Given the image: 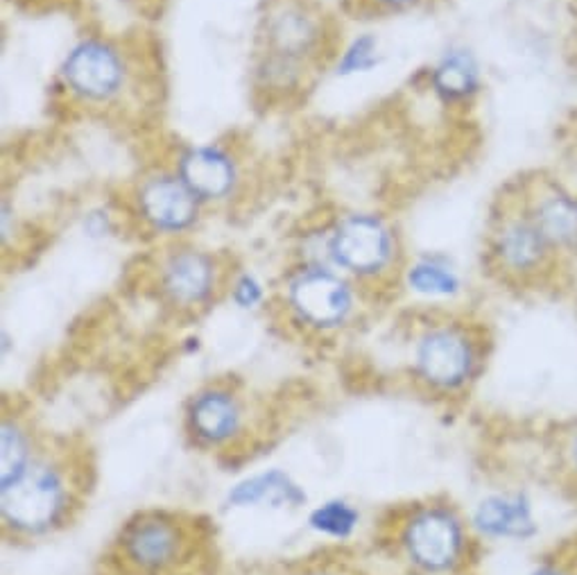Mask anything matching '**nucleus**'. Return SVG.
<instances>
[{"label":"nucleus","mask_w":577,"mask_h":575,"mask_svg":"<svg viewBox=\"0 0 577 575\" xmlns=\"http://www.w3.org/2000/svg\"><path fill=\"white\" fill-rule=\"evenodd\" d=\"M94 480L92 454L66 437H49L36 460L0 485V533L8 544L49 542L71 528Z\"/></svg>","instance_id":"obj_1"},{"label":"nucleus","mask_w":577,"mask_h":575,"mask_svg":"<svg viewBox=\"0 0 577 575\" xmlns=\"http://www.w3.org/2000/svg\"><path fill=\"white\" fill-rule=\"evenodd\" d=\"M492 331L464 308L415 313L402 336V370L410 387L435 404H460L492 359Z\"/></svg>","instance_id":"obj_2"},{"label":"nucleus","mask_w":577,"mask_h":575,"mask_svg":"<svg viewBox=\"0 0 577 575\" xmlns=\"http://www.w3.org/2000/svg\"><path fill=\"white\" fill-rule=\"evenodd\" d=\"M292 258L322 260L356 281L372 299L398 292L408 260L406 236L381 209H342L299 236Z\"/></svg>","instance_id":"obj_3"},{"label":"nucleus","mask_w":577,"mask_h":575,"mask_svg":"<svg viewBox=\"0 0 577 575\" xmlns=\"http://www.w3.org/2000/svg\"><path fill=\"white\" fill-rule=\"evenodd\" d=\"M335 51L333 23L316 0H268L256 32L252 84L268 100H288L331 66Z\"/></svg>","instance_id":"obj_4"},{"label":"nucleus","mask_w":577,"mask_h":575,"mask_svg":"<svg viewBox=\"0 0 577 575\" xmlns=\"http://www.w3.org/2000/svg\"><path fill=\"white\" fill-rule=\"evenodd\" d=\"M213 530L202 514L150 505L120 521L103 555L107 575H200Z\"/></svg>","instance_id":"obj_5"},{"label":"nucleus","mask_w":577,"mask_h":575,"mask_svg":"<svg viewBox=\"0 0 577 575\" xmlns=\"http://www.w3.org/2000/svg\"><path fill=\"white\" fill-rule=\"evenodd\" d=\"M374 299L333 265L292 258L275 281L273 311L306 342H335L356 331Z\"/></svg>","instance_id":"obj_6"},{"label":"nucleus","mask_w":577,"mask_h":575,"mask_svg":"<svg viewBox=\"0 0 577 575\" xmlns=\"http://www.w3.org/2000/svg\"><path fill=\"white\" fill-rule=\"evenodd\" d=\"M383 540L408 575H464L480 546L467 510L449 497L394 508L383 523Z\"/></svg>","instance_id":"obj_7"},{"label":"nucleus","mask_w":577,"mask_h":575,"mask_svg":"<svg viewBox=\"0 0 577 575\" xmlns=\"http://www.w3.org/2000/svg\"><path fill=\"white\" fill-rule=\"evenodd\" d=\"M141 60L118 36L84 32L62 53L55 88L64 103L86 114H116L141 94Z\"/></svg>","instance_id":"obj_8"},{"label":"nucleus","mask_w":577,"mask_h":575,"mask_svg":"<svg viewBox=\"0 0 577 575\" xmlns=\"http://www.w3.org/2000/svg\"><path fill=\"white\" fill-rule=\"evenodd\" d=\"M482 263L487 275L510 290H539L566 275V265L530 217L516 184L503 189L487 217Z\"/></svg>","instance_id":"obj_9"},{"label":"nucleus","mask_w":577,"mask_h":575,"mask_svg":"<svg viewBox=\"0 0 577 575\" xmlns=\"http://www.w3.org/2000/svg\"><path fill=\"white\" fill-rule=\"evenodd\" d=\"M180 428L193 451L229 460L258 445L263 411L243 379L211 376L184 396Z\"/></svg>","instance_id":"obj_10"},{"label":"nucleus","mask_w":577,"mask_h":575,"mask_svg":"<svg viewBox=\"0 0 577 575\" xmlns=\"http://www.w3.org/2000/svg\"><path fill=\"white\" fill-rule=\"evenodd\" d=\"M234 265L227 254L186 238L154 245L146 277L163 311L177 320H195L225 301Z\"/></svg>","instance_id":"obj_11"},{"label":"nucleus","mask_w":577,"mask_h":575,"mask_svg":"<svg viewBox=\"0 0 577 575\" xmlns=\"http://www.w3.org/2000/svg\"><path fill=\"white\" fill-rule=\"evenodd\" d=\"M122 211L129 230L152 245L193 238L209 213L168 161L137 172L122 198Z\"/></svg>","instance_id":"obj_12"},{"label":"nucleus","mask_w":577,"mask_h":575,"mask_svg":"<svg viewBox=\"0 0 577 575\" xmlns=\"http://www.w3.org/2000/svg\"><path fill=\"white\" fill-rule=\"evenodd\" d=\"M168 163L206 211L229 209L245 193L247 163L232 143L186 141L172 148Z\"/></svg>","instance_id":"obj_13"},{"label":"nucleus","mask_w":577,"mask_h":575,"mask_svg":"<svg viewBox=\"0 0 577 575\" xmlns=\"http://www.w3.org/2000/svg\"><path fill=\"white\" fill-rule=\"evenodd\" d=\"M467 517L480 546H525L535 544L544 533L535 494L519 485L482 492L467 508Z\"/></svg>","instance_id":"obj_14"},{"label":"nucleus","mask_w":577,"mask_h":575,"mask_svg":"<svg viewBox=\"0 0 577 575\" xmlns=\"http://www.w3.org/2000/svg\"><path fill=\"white\" fill-rule=\"evenodd\" d=\"M428 98L449 114L471 111L487 88L482 55L464 39H451L419 71Z\"/></svg>","instance_id":"obj_15"},{"label":"nucleus","mask_w":577,"mask_h":575,"mask_svg":"<svg viewBox=\"0 0 577 575\" xmlns=\"http://www.w3.org/2000/svg\"><path fill=\"white\" fill-rule=\"evenodd\" d=\"M514 184L530 217L568 273L577 263V189L553 172H535Z\"/></svg>","instance_id":"obj_16"},{"label":"nucleus","mask_w":577,"mask_h":575,"mask_svg":"<svg viewBox=\"0 0 577 575\" xmlns=\"http://www.w3.org/2000/svg\"><path fill=\"white\" fill-rule=\"evenodd\" d=\"M398 292L426 311H449L469 299L471 279L451 252L419 249L408 254Z\"/></svg>","instance_id":"obj_17"},{"label":"nucleus","mask_w":577,"mask_h":575,"mask_svg":"<svg viewBox=\"0 0 577 575\" xmlns=\"http://www.w3.org/2000/svg\"><path fill=\"white\" fill-rule=\"evenodd\" d=\"M227 512H299L308 508L303 485L284 467H265L243 473L222 494Z\"/></svg>","instance_id":"obj_18"},{"label":"nucleus","mask_w":577,"mask_h":575,"mask_svg":"<svg viewBox=\"0 0 577 575\" xmlns=\"http://www.w3.org/2000/svg\"><path fill=\"white\" fill-rule=\"evenodd\" d=\"M49 437L28 408L6 400L0 417V485L19 478L46 447Z\"/></svg>","instance_id":"obj_19"},{"label":"nucleus","mask_w":577,"mask_h":575,"mask_svg":"<svg viewBox=\"0 0 577 575\" xmlns=\"http://www.w3.org/2000/svg\"><path fill=\"white\" fill-rule=\"evenodd\" d=\"M365 514L356 501L346 497H329L306 508L303 525L313 537L329 544H351L361 535Z\"/></svg>","instance_id":"obj_20"},{"label":"nucleus","mask_w":577,"mask_h":575,"mask_svg":"<svg viewBox=\"0 0 577 575\" xmlns=\"http://www.w3.org/2000/svg\"><path fill=\"white\" fill-rule=\"evenodd\" d=\"M383 39L376 32H356L340 43L329 68L338 79H351L374 73L383 66Z\"/></svg>","instance_id":"obj_21"},{"label":"nucleus","mask_w":577,"mask_h":575,"mask_svg":"<svg viewBox=\"0 0 577 575\" xmlns=\"http://www.w3.org/2000/svg\"><path fill=\"white\" fill-rule=\"evenodd\" d=\"M225 301L232 304L234 311L245 316H258L270 311L275 304V284L265 281L256 270L247 265H234L227 281Z\"/></svg>","instance_id":"obj_22"},{"label":"nucleus","mask_w":577,"mask_h":575,"mask_svg":"<svg viewBox=\"0 0 577 575\" xmlns=\"http://www.w3.org/2000/svg\"><path fill=\"white\" fill-rule=\"evenodd\" d=\"M122 225H127L125 211L111 209L107 204H94V206L84 209L82 215H79L82 236L86 241H94V243H107L111 238H118Z\"/></svg>","instance_id":"obj_23"},{"label":"nucleus","mask_w":577,"mask_h":575,"mask_svg":"<svg viewBox=\"0 0 577 575\" xmlns=\"http://www.w3.org/2000/svg\"><path fill=\"white\" fill-rule=\"evenodd\" d=\"M277 575H363V573L340 555H318V557H301L292 564H286Z\"/></svg>","instance_id":"obj_24"},{"label":"nucleus","mask_w":577,"mask_h":575,"mask_svg":"<svg viewBox=\"0 0 577 575\" xmlns=\"http://www.w3.org/2000/svg\"><path fill=\"white\" fill-rule=\"evenodd\" d=\"M363 14L372 17H406L432 8L439 0H353Z\"/></svg>","instance_id":"obj_25"},{"label":"nucleus","mask_w":577,"mask_h":575,"mask_svg":"<svg viewBox=\"0 0 577 575\" xmlns=\"http://www.w3.org/2000/svg\"><path fill=\"white\" fill-rule=\"evenodd\" d=\"M23 241L25 227L17 213V206L3 198V204H0V247H3V256L8 258V254H19Z\"/></svg>","instance_id":"obj_26"},{"label":"nucleus","mask_w":577,"mask_h":575,"mask_svg":"<svg viewBox=\"0 0 577 575\" xmlns=\"http://www.w3.org/2000/svg\"><path fill=\"white\" fill-rule=\"evenodd\" d=\"M557 458L562 473L577 488V419L562 430L557 441Z\"/></svg>","instance_id":"obj_27"},{"label":"nucleus","mask_w":577,"mask_h":575,"mask_svg":"<svg viewBox=\"0 0 577 575\" xmlns=\"http://www.w3.org/2000/svg\"><path fill=\"white\" fill-rule=\"evenodd\" d=\"M523 575H577V560L566 555H546L532 564Z\"/></svg>","instance_id":"obj_28"},{"label":"nucleus","mask_w":577,"mask_h":575,"mask_svg":"<svg viewBox=\"0 0 577 575\" xmlns=\"http://www.w3.org/2000/svg\"><path fill=\"white\" fill-rule=\"evenodd\" d=\"M570 14H573V23H575V36H577V0H570Z\"/></svg>","instance_id":"obj_29"},{"label":"nucleus","mask_w":577,"mask_h":575,"mask_svg":"<svg viewBox=\"0 0 577 575\" xmlns=\"http://www.w3.org/2000/svg\"><path fill=\"white\" fill-rule=\"evenodd\" d=\"M568 270H577V263H575V265H570ZM575 295H577V273H575Z\"/></svg>","instance_id":"obj_30"},{"label":"nucleus","mask_w":577,"mask_h":575,"mask_svg":"<svg viewBox=\"0 0 577 575\" xmlns=\"http://www.w3.org/2000/svg\"><path fill=\"white\" fill-rule=\"evenodd\" d=\"M6 3H17V0H6Z\"/></svg>","instance_id":"obj_31"}]
</instances>
